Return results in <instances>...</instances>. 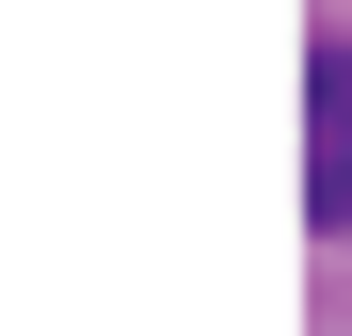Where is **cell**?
Returning a JSON list of instances; mask_svg holds the SVG:
<instances>
[{"label":"cell","instance_id":"6da1fadb","mask_svg":"<svg viewBox=\"0 0 352 336\" xmlns=\"http://www.w3.org/2000/svg\"><path fill=\"white\" fill-rule=\"evenodd\" d=\"M305 224H352V32H305Z\"/></svg>","mask_w":352,"mask_h":336}]
</instances>
